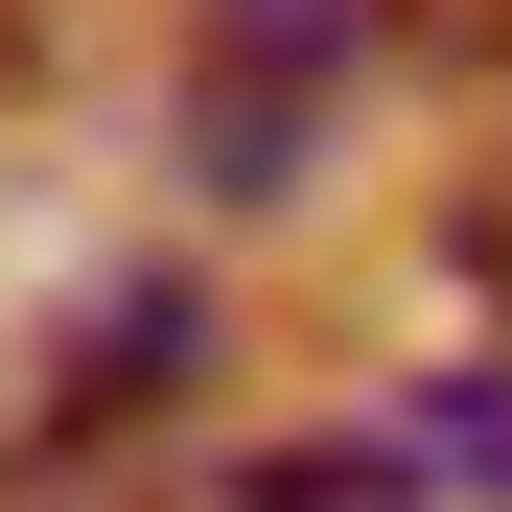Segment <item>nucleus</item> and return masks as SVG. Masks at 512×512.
<instances>
[{
  "label": "nucleus",
  "instance_id": "f257e3e1",
  "mask_svg": "<svg viewBox=\"0 0 512 512\" xmlns=\"http://www.w3.org/2000/svg\"><path fill=\"white\" fill-rule=\"evenodd\" d=\"M350 70H373V0H210L187 24V187L280 210L326 163V117H350Z\"/></svg>",
  "mask_w": 512,
  "mask_h": 512
},
{
  "label": "nucleus",
  "instance_id": "f03ea898",
  "mask_svg": "<svg viewBox=\"0 0 512 512\" xmlns=\"http://www.w3.org/2000/svg\"><path fill=\"white\" fill-rule=\"evenodd\" d=\"M187 373H210V303H187V280H117L94 326H70V373H47V419H94V443H140V419L187 396Z\"/></svg>",
  "mask_w": 512,
  "mask_h": 512
},
{
  "label": "nucleus",
  "instance_id": "7ed1b4c3",
  "mask_svg": "<svg viewBox=\"0 0 512 512\" xmlns=\"http://www.w3.org/2000/svg\"><path fill=\"white\" fill-rule=\"evenodd\" d=\"M210 512H419V443L373 419V443H280V466H233Z\"/></svg>",
  "mask_w": 512,
  "mask_h": 512
},
{
  "label": "nucleus",
  "instance_id": "20e7f679",
  "mask_svg": "<svg viewBox=\"0 0 512 512\" xmlns=\"http://www.w3.org/2000/svg\"><path fill=\"white\" fill-rule=\"evenodd\" d=\"M0 512H140V466L94 443V419H24V466H0Z\"/></svg>",
  "mask_w": 512,
  "mask_h": 512
},
{
  "label": "nucleus",
  "instance_id": "39448f33",
  "mask_svg": "<svg viewBox=\"0 0 512 512\" xmlns=\"http://www.w3.org/2000/svg\"><path fill=\"white\" fill-rule=\"evenodd\" d=\"M443 256H466V303H489V326H512V140H489V163H466V210H443Z\"/></svg>",
  "mask_w": 512,
  "mask_h": 512
},
{
  "label": "nucleus",
  "instance_id": "423d86ee",
  "mask_svg": "<svg viewBox=\"0 0 512 512\" xmlns=\"http://www.w3.org/2000/svg\"><path fill=\"white\" fill-rule=\"evenodd\" d=\"M419 466H512V396H443V419H396Z\"/></svg>",
  "mask_w": 512,
  "mask_h": 512
},
{
  "label": "nucleus",
  "instance_id": "0eeeda50",
  "mask_svg": "<svg viewBox=\"0 0 512 512\" xmlns=\"http://www.w3.org/2000/svg\"><path fill=\"white\" fill-rule=\"evenodd\" d=\"M466 24H489V47H512V0H466Z\"/></svg>",
  "mask_w": 512,
  "mask_h": 512
}]
</instances>
